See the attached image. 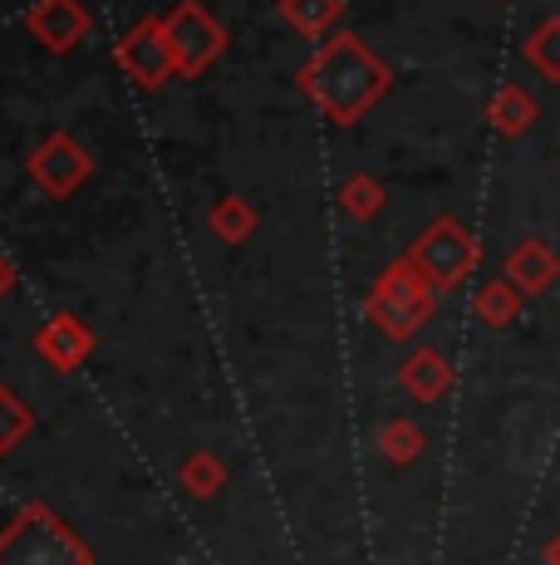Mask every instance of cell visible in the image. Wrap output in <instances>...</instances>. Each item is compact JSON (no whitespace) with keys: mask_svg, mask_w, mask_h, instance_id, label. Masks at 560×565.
<instances>
[{"mask_svg":"<svg viewBox=\"0 0 560 565\" xmlns=\"http://www.w3.org/2000/svg\"><path fill=\"white\" fill-rule=\"evenodd\" d=\"M384 79H389V74H384L379 64L369 60V50H364L359 40H349V35L320 50L315 70H310L315 94L335 108V114H344V118H349L359 104H369L374 94L384 89Z\"/></svg>","mask_w":560,"mask_h":565,"instance_id":"1","label":"cell"},{"mask_svg":"<svg viewBox=\"0 0 560 565\" xmlns=\"http://www.w3.org/2000/svg\"><path fill=\"white\" fill-rule=\"evenodd\" d=\"M472 260H477V246H472V236L462 232L457 222H438L413 252V266L423 270V280H433V286L462 280L472 270Z\"/></svg>","mask_w":560,"mask_h":565,"instance_id":"2","label":"cell"},{"mask_svg":"<svg viewBox=\"0 0 560 565\" xmlns=\"http://www.w3.org/2000/svg\"><path fill=\"white\" fill-rule=\"evenodd\" d=\"M163 40H168V50H172V64H182V70H202V64L217 54L222 30L212 25V20L202 15L197 6H177L163 20Z\"/></svg>","mask_w":560,"mask_h":565,"instance_id":"3","label":"cell"},{"mask_svg":"<svg viewBox=\"0 0 560 565\" xmlns=\"http://www.w3.org/2000/svg\"><path fill=\"white\" fill-rule=\"evenodd\" d=\"M374 315H379L394 334H408L428 315V286L413 276V270H394V276L384 280L379 300H374Z\"/></svg>","mask_w":560,"mask_h":565,"instance_id":"4","label":"cell"},{"mask_svg":"<svg viewBox=\"0 0 560 565\" xmlns=\"http://www.w3.org/2000/svg\"><path fill=\"white\" fill-rule=\"evenodd\" d=\"M560 276V260L546 242H521L511 256H506V280H511L521 296H536Z\"/></svg>","mask_w":560,"mask_h":565,"instance_id":"5","label":"cell"},{"mask_svg":"<svg viewBox=\"0 0 560 565\" xmlns=\"http://www.w3.org/2000/svg\"><path fill=\"white\" fill-rule=\"evenodd\" d=\"M84 25H89V20H84L79 0H40L35 15H30V30H35L45 45H55V50H64L69 40H79Z\"/></svg>","mask_w":560,"mask_h":565,"instance_id":"6","label":"cell"},{"mask_svg":"<svg viewBox=\"0 0 560 565\" xmlns=\"http://www.w3.org/2000/svg\"><path fill=\"white\" fill-rule=\"evenodd\" d=\"M123 60L138 70V79H158L163 64L172 60V50L163 40V25H138L133 35H128V45H123Z\"/></svg>","mask_w":560,"mask_h":565,"instance_id":"7","label":"cell"},{"mask_svg":"<svg viewBox=\"0 0 560 565\" xmlns=\"http://www.w3.org/2000/svg\"><path fill=\"white\" fill-rule=\"evenodd\" d=\"M531 118H536V99H531V94H521V89H511V84H506L497 99H492V128L506 134V138L526 134V128H531Z\"/></svg>","mask_w":560,"mask_h":565,"instance_id":"8","label":"cell"},{"mask_svg":"<svg viewBox=\"0 0 560 565\" xmlns=\"http://www.w3.org/2000/svg\"><path fill=\"white\" fill-rule=\"evenodd\" d=\"M526 60H531L546 79H560V15L541 20V25L531 30V40H526Z\"/></svg>","mask_w":560,"mask_h":565,"instance_id":"9","label":"cell"},{"mask_svg":"<svg viewBox=\"0 0 560 565\" xmlns=\"http://www.w3.org/2000/svg\"><path fill=\"white\" fill-rule=\"evenodd\" d=\"M516 310H521V290L511 280H492V286L477 290V315L482 324H511Z\"/></svg>","mask_w":560,"mask_h":565,"instance_id":"10","label":"cell"},{"mask_svg":"<svg viewBox=\"0 0 560 565\" xmlns=\"http://www.w3.org/2000/svg\"><path fill=\"white\" fill-rule=\"evenodd\" d=\"M280 10H286L290 25L320 30V25H330V20L340 15V0H280Z\"/></svg>","mask_w":560,"mask_h":565,"instance_id":"11","label":"cell"},{"mask_svg":"<svg viewBox=\"0 0 560 565\" xmlns=\"http://www.w3.org/2000/svg\"><path fill=\"white\" fill-rule=\"evenodd\" d=\"M408 388H413V394H423V398L443 394V388H448V364L438 360V354H418V360L408 364Z\"/></svg>","mask_w":560,"mask_h":565,"instance_id":"12","label":"cell"},{"mask_svg":"<svg viewBox=\"0 0 560 565\" xmlns=\"http://www.w3.org/2000/svg\"><path fill=\"white\" fill-rule=\"evenodd\" d=\"M551 565H560V536H556V546H551Z\"/></svg>","mask_w":560,"mask_h":565,"instance_id":"13","label":"cell"}]
</instances>
